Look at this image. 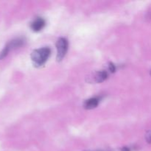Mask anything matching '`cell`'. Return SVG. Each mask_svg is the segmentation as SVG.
<instances>
[{
    "label": "cell",
    "mask_w": 151,
    "mask_h": 151,
    "mask_svg": "<svg viewBox=\"0 0 151 151\" xmlns=\"http://www.w3.org/2000/svg\"><path fill=\"white\" fill-rule=\"evenodd\" d=\"M51 50L48 47H43L34 50L31 54V58L34 64L36 66H42L49 58Z\"/></svg>",
    "instance_id": "cell-1"
},
{
    "label": "cell",
    "mask_w": 151,
    "mask_h": 151,
    "mask_svg": "<svg viewBox=\"0 0 151 151\" xmlns=\"http://www.w3.org/2000/svg\"><path fill=\"white\" fill-rule=\"evenodd\" d=\"M57 47V60L58 61L61 60L66 55L68 50V41L66 38H60L56 44Z\"/></svg>",
    "instance_id": "cell-2"
},
{
    "label": "cell",
    "mask_w": 151,
    "mask_h": 151,
    "mask_svg": "<svg viewBox=\"0 0 151 151\" xmlns=\"http://www.w3.org/2000/svg\"><path fill=\"white\" fill-rule=\"evenodd\" d=\"M25 41L24 38H15V39L12 40L10 41L7 45L4 47V48H6L7 50V51L10 52V50H15V49L19 48V47H22V46L24 44Z\"/></svg>",
    "instance_id": "cell-3"
},
{
    "label": "cell",
    "mask_w": 151,
    "mask_h": 151,
    "mask_svg": "<svg viewBox=\"0 0 151 151\" xmlns=\"http://www.w3.org/2000/svg\"><path fill=\"white\" fill-rule=\"evenodd\" d=\"M45 24L46 22L44 19H43L42 18H37L35 20H34L32 22L30 27L35 32H38L44 27Z\"/></svg>",
    "instance_id": "cell-4"
},
{
    "label": "cell",
    "mask_w": 151,
    "mask_h": 151,
    "mask_svg": "<svg viewBox=\"0 0 151 151\" xmlns=\"http://www.w3.org/2000/svg\"><path fill=\"white\" fill-rule=\"evenodd\" d=\"M99 102H100V100L97 97H93V98L88 99V100H86V102L84 103V108L86 109H94V108H96L98 106Z\"/></svg>",
    "instance_id": "cell-5"
},
{
    "label": "cell",
    "mask_w": 151,
    "mask_h": 151,
    "mask_svg": "<svg viewBox=\"0 0 151 151\" xmlns=\"http://www.w3.org/2000/svg\"><path fill=\"white\" fill-rule=\"evenodd\" d=\"M94 81L97 83H101L104 81L105 80L107 79L108 78V73L106 71H101V72H98L94 75Z\"/></svg>",
    "instance_id": "cell-6"
},
{
    "label": "cell",
    "mask_w": 151,
    "mask_h": 151,
    "mask_svg": "<svg viewBox=\"0 0 151 151\" xmlns=\"http://www.w3.org/2000/svg\"><path fill=\"white\" fill-rule=\"evenodd\" d=\"M145 139L148 143H151V131H149V132H147V134H146Z\"/></svg>",
    "instance_id": "cell-7"
},
{
    "label": "cell",
    "mask_w": 151,
    "mask_h": 151,
    "mask_svg": "<svg viewBox=\"0 0 151 151\" xmlns=\"http://www.w3.org/2000/svg\"><path fill=\"white\" fill-rule=\"evenodd\" d=\"M109 70H110L111 72H114L115 70H116V67H115V66L113 64V63H110V64H109Z\"/></svg>",
    "instance_id": "cell-8"
},
{
    "label": "cell",
    "mask_w": 151,
    "mask_h": 151,
    "mask_svg": "<svg viewBox=\"0 0 151 151\" xmlns=\"http://www.w3.org/2000/svg\"><path fill=\"white\" fill-rule=\"evenodd\" d=\"M122 151H130V149L127 147H124L122 148Z\"/></svg>",
    "instance_id": "cell-9"
}]
</instances>
